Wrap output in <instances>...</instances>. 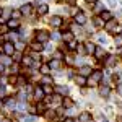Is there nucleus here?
Here are the masks:
<instances>
[{
    "mask_svg": "<svg viewBox=\"0 0 122 122\" xmlns=\"http://www.w3.org/2000/svg\"><path fill=\"white\" fill-rule=\"evenodd\" d=\"M98 39H99V41H101V42H106V38H104L103 34H99V36H98Z\"/></svg>",
    "mask_w": 122,
    "mask_h": 122,
    "instance_id": "53",
    "label": "nucleus"
},
{
    "mask_svg": "<svg viewBox=\"0 0 122 122\" xmlns=\"http://www.w3.org/2000/svg\"><path fill=\"white\" fill-rule=\"evenodd\" d=\"M49 67H51V68H54V70H60V68H62V60L52 59V60L49 62Z\"/></svg>",
    "mask_w": 122,
    "mask_h": 122,
    "instance_id": "11",
    "label": "nucleus"
},
{
    "mask_svg": "<svg viewBox=\"0 0 122 122\" xmlns=\"http://www.w3.org/2000/svg\"><path fill=\"white\" fill-rule=\"evenodd\" d=\"M20 16H21V11H20V10H13V11H11V18L20 20Z\"/></svg>",
    "mask_w": 122,
    "mask_h": 122,
    "instance_id": "35",
    "label": "nucleus"
},
{
    "mask_svg": "<svg viewBox=\"0 0 122 122\" xmlns=\"http://www.w3.org/2000/svg\"><path fill=\"white\" fill-rule=\"evenodd\" d=\"M20 11H21V15H31V11H33V7H31L29 3H25V5L20 8Z\"/></svg>",
    "mask_w": 122,
    "mask_h": 122,
    "instance_id": "14",
    "label": "nucleus"
},
{
    "mask_svg": "<svg viewBox=\"0 0 122 122\" xmlns=\"http://www.w3.org/2000/svg\"><path fill=\"white\" fill-rule=\"evenodd\" d=\"M93 23H94V26H96V28H104V25H106L101 16H96V18L93 20Z\"/></svg>",
    "mask_w": 122,
    "mask_h": 122,
    "instance_id": "26",
    "label": "nucleus"
},
{
    "mask_svg": "<svg viewBox=\"0 0 122 122\" xmlns=\"http://www.w3.org/2000/svg\"><path fill=\"white\" fill-rule=\"evenodd\" d=\"M116 46L122 47V36H117V38H116Z\"/></svg>",
    "mask_w": 122,
    "mask_h": 122,
    "instance_id": "45",
    "label": "nucleus"
},
{
    "mask_svg": "<svg viewBox=\"0 0 122 122\" xmlns=\"http://www.w3.org/2000/svg\"><path fill=\"white\" fill-rule=\"evenodd\" d=\"M62 99H64V96H60L59 93L54 94V96H51V103H54V106H57V104H62Z\"/></svg>",
    "mask_w": 122,
    "mask_h": 122,
    "instance_id": "15",
    "label": "nucleus"
},
{
    "mask_svg": "<svg viewBox=\"0 0 122 122\" xmlns=\"http://www.w3.org/2000/svg\"><path fill=\"white\" fill-rule=\"evenodd\" d=\"M0 64H2V65H10V64H11V59H10V56H7V54H2V56H0Z\"/></svg>",
    "mask_w": 122,
    "mask_h": 122,
    "instance_id": "20",
    "label": "nucleus"
},
{
    "mask_svg": "<svg viewBox=\"0 0 122 122\" xmlns=\"http://www.w3.org/2000/svg\"><path fill=\"white\" fill-rule=\"evenodd\" d=\"M8 38H10V42H16V41H18V34L13 33V34H10Z\"/></svg>",
    "mask_w": 122,
    "mask_h": 122,
    "instance_id": "42",
    "label": "nucleus"
},
{
    "mask_svg": "<svg viewBox=\"0 0 122 122\" xmlns=\"http://www.w3.org/2000/svg\"><path fill=\"white\" fill-rule=\"evenodd\" d=\"M60 38V34L59 33H52V39H59Z\"/></svg>",
    "mask_w": 122,
    "mask_h": 122,
    "instance_id": "52",
    "label": "nucleus"
},
{
    "mask_svg": "<svg viewBox=\"0 0 122 122\" xmlns=\"http://www.w3.org/2000/svg\"><path fill=\"white\" fill-rule=\"evenodd\" d=\"M8 26H7V25H0V34H7V33H8Z\"/></svg>",
    "mask_w": 122,
    "mask_h": 122,
    "instance_id": "38",
    "label": "nucleus"
},
{
    "mask_svg": "<svg viewBox=\"0 0 122 122\" xmlns=\"http://www.w3.org/2000/svg\"><path fill=\"white\" fill-rule=\"evenodd\" d=\"M39 72H41L42 75H47V73L51 72V67H49V64H47V65H44V64H41V65H39Z\"/></svg>",
    "mask_w": 122,
    "mask_h": 122,
    "instance_id": "28",
    "label": "nucleus"
},
{
    "mask_svg": "<svg viewBox=\"0 0 122 122\" xmlns=\"http://www.w3.org/2000/svg\"><path fill=\"white\" fill-rule=\"evenodd\" d=\"M104 28L107 29L109 33H112V34H119V33H122V26H119V23H116L114 20L107 21V23L104 25Z\"/></svg>",
    "mask_w": 122,
    "mask_h": 122,
    "instance_id": "2",
    "label": "nucleus"
},
{
    "mask_svg": "<svg viewBox=\"0 0 122 122\" xmlns=\"http://www.w3.org/2000/svg\"><path fill=\"white\" fill-rule=\"evenodd\" d=\"M101 78H103V72L94 70V72H91V75H90V80H86V85L94 86V85H98L99 81H101Z\"/></svg>",
    "mask_w": 122,
    "mask_h": 122,
    "instance_id": "1",
    "label": "nucleus"
},
{
    "mask_svg": "<svg viewBox=\"0 0 122 122\" xmlns=\"http://www.w3.org/2000/svg\"><path fill=\"white\" fill-rule=\"evenodd\" d=\"M99 16L103 18L104 23H107V21H111V20H112V13H111L109 10H103V11L99 13Z\"/></svg>",
    "mask_w": 122,
    "mask_h": 122,
    "instance_id": "9",
    "label": "nucleus"
},
{
    "mask_svg": "<svg viewBox=\"0 0 122 122\" xmlns=\"http://www.w3.org/2000/svg\"><path fill=\"white\" fill-rule=\"evenodd\" d=\"M10 13H11V10H8V8H7V10H3V11H2V15H3L5 18H8V16H10Z\"/></svg>",
    "mask_w": 122,
    "mask_h": 122,
    "instance_id": "46",
    "label": "nucleus"
},
{
    "mask_svg": "<svg viewBox=\"0 0 122 122\" xmlns=\"http://www.w3.org/2000/svg\"><path fill=\"white\" fill-rule=\"evenodd\" d=\"M3 70H5V65H2V64H0V73H2Z\"/></svg>",
    "mask_w": 122,
    "mask_h": 122,
    "instance_id": "58",
    "label": "nucleus"
},
{
    "mask_svg": "<svg viewBox=\"0 0 122 122\" xmlns=\"http://www.w3.org/2000/svg\"><path fill=\"white\" fill-rule=\"evenodd\" d=\"M36 112H39V114H44V112H46V106H44L42 103H39L38 106H36Z\"/></svg>",
    "mask_w": 122,
    "mask_h": 122,
    "instance_id": "31",
    "label": "nucleus"
},
{
    "mask_svg": "<svg viewBox=\"0 0 122 122\" xmlns=\"http://www.w3.org/2000/svg\"><path fill=\"white\" fill-rule=\"evenodd\" d=\"M94 51H96V46L93 42H85V52L86 54H94Z\"/></svg>",
    "mask_w": 122,
    "mask_h": 122,
    "instance_id": "13",
    "label": "nucleus"
},
{
    "mask_svg": "<svg viewBox=\"0 0 122 122\" xmlns=\"http://www.w3.org/2000/svg\"><path fill=\"white\" fill-rule=\"evenodd\" d=\"M64 122H75V121H73L72 117H67V119H65V121H64Z\"/></svg>",
    "mask_w": 122,
    "mask_h": 122,
    "instance_id": "57",
    "label": "nucleus"
},
{
    "mask_svg": "<svg viewBox=\"0 0 122 122\" xmlns=\"http://www.w3.org/2000/svg\"><path fill=\"white\" fill-rule=\"evenodd\" d=\"M15 51H16V49H15V44H13V42H5V44H3V54H7V56H13V54H15Z\"/></svg>",
    "mask_w": 122,
    "mask_h": 122,
    "instance_id": "4",
    "label": "nucleus"
},
{
    "mask_svg": "<svg viewBox=\"0 0 122 122\" xmlns=\"http://www.w3.org/2000/svg\"><path fill=\"white\" fill-rule=\"evenodd\" d=\"M16 47H18V49H25V42H18V44L15 46V49H16Z\"/></svg>",
    "mask_w": 122,
    "mask_h": 122,
    "instance_id": "49",
    "label": "nucleus"
},
{
    "mask_svg": "<svg viewBox=\"0 0 122 122\" xmlns=\"http://www.w3.org/2000/svg\"><path fill=\"white\" fill-rule=\"evenodd\" d=\"M62 106H64V107H67V109H68V107H73V101H72L68 96H65V98L62 99Z\"/></svg>",
    "mask_w": 122,
    "mask_h": 122,
    "instance_id": "25",
    "label": "nucleus"
},
{
    "mask_svg": "<svg viewBox=\"0 0 122 122\" xmlns=\"http://www.w3.org/2000/svg\"><path fill=\"white\" fill-rule=\"evenodd\" d=\"M103 10H104V7H103L101 2H94V11H96V13H101Z\"/></svg>",
    "mask_w": 122,
    "mask_h": 122,
    "instance_id": "29",
    "label": "nucleus"
},
{
    "mask_svg": "<svg viewBox=\"0 0 122 122\" xmlns=\"http://www.w3.org/2000/svg\"><path fill=\"white\" fill-rule=\"evenodd\" d=\"M0 122H2V116H0Z\"/></svg>",
    "mask_w": 122,
    "mask_h": 122,
    "instance_id": "63",
    "label": "nucleus"
},
{
    "mask_svg": "<svg viewBox=\"0 0 122 122\" xmlns=\"http://www.w3.org/2000/svg\"><path fill=\"white\" fill-rule=\"evenodd\" d=\"M13 60H16V62H20V60H21V59H23V56H21V52H16V51H15V54H13Z\"/></svg>",
    "mask_w": 122,
    "mask_h": 122,
    "instance_id": "37",
    "label": "nucleus"
},
{
    "mask_svg": "<svg viewBox=\"0 0 122 122\" xmlns=\"http://www.w3.org/2000/svg\"><path fill=\"white\" fill-rule=\"evenodd\" d=\"M91 67L90 65H81L80 68H78V75H81V76H90L91 75Z\"/></svg>",
    "mask_w": 122,
    "mask_h": 122,
    "instance_id": "5",
    "label": "nucleus"
},
{
    "mask_svg": "<svg viewBox=\"0 0 122 122\" xmlns=\"http://www.w3.org/2000/svg\"><path fill=\"white\" fill-rule=\"evenodd\" d=\"M54 90H56L60 96H67V94H68V88H67V86H62V85H60V86H56Z\"/></svg>",
    "mask_w": 122,
    "mask_h": 122,
    "instance_id": "18",
    "label": "nucleus"
},
{
    "mask_svg": "<svg viewBox=\"0 0 122 122\" xmlns=\"http://www.w3.org/2000/svg\"><path fill=\"white\" fill-rule=\"evenodd\" d=\"M75 83L78 86H86V76H81V75L75 76Z\"/></svg>",
    "mask_w": 122,
    "mask_h": 122,
    "instance_id": "22",
    "label": "nucleus"
},
{
    "mask_svg": "<svg viewBox=\"0 0 122 122\" xmlns=\"http://www.w3.org/2000/svg\"><path fill=\"white\" fill-rule=\"evenodd\" d=\"M93 56L96 57L98 60H103V59H106V56H107V54H106V51H104V49H101V47H96V51H94Z\"/></svg>",
    "mask_w": 122,
    "mask_h": 122,
    "instance_id": "7",
    "label": "nucleus"
},
{
    "mask_svg": "<svg viewBox=\"0 0 122 122\" xmlns=\"http://www.w3.org/2000/svg\"><path fill=\"white\" fill-rule=\"evenodd\" d=\"M31 59H33V60H39V62H41V56H39L38 52H34V51H33V54H31Z\"/></svg>",
    "mask_w": 122,
    "mask_h": 122,
    "instance_id": "43",
    "label": "nucleus"
},
{
    "mask_svg": "<svg viewBox=\"0 0 122 122\" xmlns=\"http://www.w3.org/2000/svg\"><path fill=\"white\" fill-rule=\"evenodd\" d=\"M25 83H26L25 76H23V75H18V83H16V85H25Z\"/></svg>",
    "mask_w": 122,
    "mask_h": 122,
    "instance_id": "44",
    "label": "nucleus"
},
{
    "mask_svg": "<svg viewBox=\"0 0 122 122\" xmlns=\"http://www.w3.org/2000/svg\"><path fill=\"white\" fill-rule=\"evenodd\" d=\"M42 90H44V93H46V94H52V85H44Z\"/></svg>",
    "mask_w": 122,
    "mask_h": 122,
    "instance_id": "34",
    "label": "nucleus"
},
{
    "mask_svg": "<svg viewBox=\"0 0 122 122\" xmlns=\"http://www.w3.org/2000/svg\"><path fill=\"white\" fill-rule=\"evenodd\" d=\"M2 11H3V10H2V8H0V15H2Z\"/></svg>",
    "mask_w": 122,
    "mask_h": 122,
    "instance_id": "62",
    "label": "nucleus"
},
{
    "mask_svg": "<svg viewBox=\"0 0 122 122\" xmlns=\"http://www.w3.org/2000/svg\"><path fill=\"white\" fill-rule=\"evenodd\" d=\"M7 26L10 29H18L20 28V20H15V18H10L8 23H7Z\"/></svg>",
    "mask_w": 122,
    "mask_h": 122,
    "instance_id": "12",
    "label": "nucleus"
},
{
    "mask_svg": "<svg viewBox=\"0 0 122 122\" xmlns=\"http://www.w3.org/2000/svg\"><path fill=\"white\" fill-rule=\"evenodd\" d=\"M44 90H42V86H38V88H34V98H36V101H42L44 99Z\"/></svg>",
    "mask_w": 122,
    "mask_h": 122,
    "instance_id": "6",
    "label": "nucleus"
},
{
    "mask_svg": "<svg viewBox=\"0 0 122 122\" xmlns=\"http://www.w3.org/2000/svg\"><path fill=\"white\" fill-rule=\"evenodd\" d=\"M51 25H52L54 28H60V26L64 25V20L56 15V16H52V18H51Z\"/></svg>",
    "mask_w": 122,
    "mask_h": 122,
    "instance_id": "8",
    "label": "nucleus"
},
{
    "mask_svg": "<svg viewBox=\"0 0 122 122\" xmlns=\"http://www.w3.org/2000/svg\"><path fill=\"white\" fill-rule=\"evenodd\" d=\"M54 59H57V60H62V59H64V54H62L60 51H56V52H54Z\"/></svg>",
    "mask_w": 122,
    "mask_h": 122,
    "instance_id": "39",
    "label": "nucleus"
},
{
    "mask_svg": "<svg viewBox=\"0 0 122 122\" xmlns=\"http://www.w3.org/2000/svg\"><path fill=\"white\" fill-rule=\"evenodd\" d=\"M21 62H23V65H26V67H33V64H34V60L31 59V56H23Z\"/></svg>",
    "mask_w": 122,
    "mask_h": 122,
    "instance_id": "19",
    "label": "nucleus"
},
{
    "mask_svg": "<svg viewBox=\"0 0 122 122\" xmlns=\"http://www.w3.org/2000/svg\"><path fill=\"white\" fill-rule=\"evenodd\" d=\"M25 122H36V116H26V117H21Z\"/></svg>",
    "mask_w": 122,
    "mask_h": 122,
    "instance_id": "36",
    "label": "nucleus"
},
{
    "mask_svg": "<svg viewBox=\"0 0 122 122\" xmlns=\"http://www.w3.org/2000/svg\"><path fill=\"white\" fill-rule=\"evenodd\" d=\"M107 3H109L111 7H116V0H107Z\"/></svg>",
    "mask_w": 122,
    "mask_h": 122,
    "instance_id": "55",
    "label": "nucleus"
},
{
    "mask_svg": "<svg viewBox=\"0 0 122 122\" xmlns=\"http://www.w3.org/2000/svg\"><path fill=\"white\" fill-rule=\"evenodd\" d=\"M44 116H46L47 119H54V117H56V112H54V111H46Z\"/></svg>",
    "mask_w": 122,
    "mask_h": 122,
    "instance_id": "40",
    "label": "nucleus"
},
{
    "mask_svg": "<svg viewBox=\"0 0 122 122\" xmlns=\"http://www.w3.org/2000/svg\"><path fill=\"white\" fill-rule=\"evenodd\" d=\"M18 109H21V111H23V109H26V104H25V103H20L18 104Z\"/></svg>",
    "mask_w": 122,
    "mask_h": 122,
    "instance_id": "50",
    "label": "nucleus"
},
{
    "mask_svg": "<svg viewBox=\"0 0 122 122\" xmlns=\"http://www.w3.org/2000/svg\"><path fill=\"white\" fill-rule=\"evenodd\" d=\"M3 104H7L10 109H15V107H16V101H15L13 98H7V99L3 101Z\"/></svg>",
    "mask_w": 122,
    "mask_h": 122,
    "instance_id": "24",
    "label": "nucleus"
},
{
    "mask_svg": "<svg viewBox=\"0 0 122 122\" xmlns=\"http://www.w3.org/2000/svg\"><path fill=\"white\" fill-rule=\"evenodd\" d=\"M90 119H91L90 112H81V114H80V119H78V122H90Z\"/></svg>",
    "mask_w": 122,
    "mask_h": 122,
    "instance_id": "27",
    "label": "nucleus"
},
{
    "mask_svg": "<svg viewBox=\"0 0 122 122\" xmlns=\"http://www.w3.org/2000/svg\"><path fill=\"white\" fill-rule=\"evenodd\" d=\"M8 83H10V85H16V83H18V75L8 76Z\"/></svg>",
    "mask_w": 122,
    "mask_h": 122,
    "instance_id": "33",
    "label": "nucleus"
},
{
    "mask_svg": "<svg viewBox=\"0 0 122 122\" xmlns=\"http://www.w3.org/2000/svg\"><path fill=\"white\" fill-rule=\"evenodd\" d=\"M18 70H20V67H18V65H15V64L10 67V72H11L13 75H16V73H18Z\"/></svg>",
    "mask_w": 122,
    "mask_h": 122,
    "instance_id": "41",
    "label": "nucleus"
},
{
    "mask_svg": "<svg viewBox=\"0 0 122 122\" xmlns=\"http://www.w3.org/2000/svg\"><path fill=\"white\" fill-rule=\"evenodd\" d=\"M73 16H75V23H78V25H85L86 23V16H85V13H81V11H78Z\"/></svg>",
    "mask_w": 122,
    "mask_h": 122,
    "instance_id": "10",
    "label": "nucleus"
},
{
    "mask_svg": "<svg viewBox=\"0 0 122 122\" xmlns=\"http://www.w3.org/2000/svg\"><path fill=\"white\" fill-rule=\"evenodd\" d=\"M2 104H3V101H2V99H0V106H2Z\"/></svg>",
    "mask_w": 122,
    "mask_h": 122,
    "instance_id": "61",
    "label": "nucleus"
},
{
    "mask_svg": "<svg viewBox=\"0 0 122 122\" xmlns=\"http://www.w3.org/2000/svg\"><path fill=\"white\" fill-rule=\"evenodd\" d=\"M51 83H52V81L49 80V76H47V75H44V85H51Z\"/></svg>",
    "mask_w": 122,
    "mask_h": 122,
    "instance_id": "48",
    "label": "nucleus"
},
{
    "mask_svg": "<svg viewBox=\"0 0 122 122\" xmlns=\"http://www.w3.org/2000/svg\"><path fill=\"white\" fill-rule=\"evenodd\" d=\"M70 47H72V49H75V47H76V42H73V41H72V42H70Z\"/></svg>",
    "mask_w": 122,
    "mask_h": 122,
    "instance_id": "56",
    "label": "nucleus"
},
{
    "mask_svg": "<svg viewBox=\"0 0 122 122\" xmlns=\"http://www.w3.org/2000/svg\"><path fill=\"white\" fill-rule=\"evenodd\" d=\"M76 52H78V54H80V56H85V54H86V52H85V44H76Z\"/></svg>",
    "mask_w": 122,
    "mask_h": 122,
    "instance_id": "30",
    "label": "nucleus"
},
{
    "mask_svg": "<svg viewBox=\"0 0 122 122\" xmlns=\"http://www.w3.org/2000/svg\"><path fill=\"white\" fill-rule=\"evenodd\" d=\"M114 60H116V59H114L112 56H106V65H107V67H112L114 65Z\"/></svg>",
    "mask_w": 122,
    "mask_h": 122,
    "instance_id": "32",
    "label": "nucleus"
},
{
    "mask_svg": "<svg viewBox=\"0 0 122 122\" xmlns=\"http://www.w3.org/2000/svg\"><path fill=\"white\" fill-rule=\"evenodd\" d=\"M109 93H111V88L106 85V86H101V90H99V94L103 96V98H107L109 96Z\"/></svg>",
    "mask_w": 122,
    "mask_h": 122,
    "instance_id": "23",
    "label": "nucleus"
},
{
    "mask_svg": "<svg viewBox=\"0 0 122 122\" xmlns=\"http://www.w3.org/2000/svg\"><path fill=\"white\" fill-rule=\"evenodd\" d=\"M31 91H34V88H33V85L26 83V93H31Z\"/></svg>",
    "mask_w": 122,
    "mask_h": 122,
    "instance_id": "47",
    "label": "nucleus"
},
{
    "mask_svg": "<svg viewBox=\"0 0 122 122\" xmlns=\"http://www.w3.org/2000/svg\"><path fill=\"white\" fill-rule=\"evenodd\" d=\"M47 11H49V7H47L46 3H41V5H38V13L42 16V15H46Z\"/></svg>",
    "mask_w": 122,
    "mask_h": 122,
    "instance_id": "21",
    "label": "nucleus"
},
{
    "mask_svg": "<svg viewBox=\"0 0 122 122\" xmlns=\"http://www.w3.org/2000/svg\"><path fill=\"white\" fill-rule=\"evenodd\" d=\"M119 90H121V93H122V85H121V86H119Z\"/></svg>",
    "mask_w": 122,
    "mask_h": 122,
    "instance_id": "60",
    "label": "nucleus"
},
{
    "mask_svg": "<svg viewBox=\"0 0 122 122\" xmlns=\"http://www.w3.org/2000/svg\"><path fill=\"white\" fill-rule=\"evenodd\" d=\"M36 39L39 42H47L51 39V33L46 29H39V31H36Z\"/></svg>",
    "mask_w": 122,
    "mask_h": 122,
    "instance_id": "3",
    "label": "nucleus"
},
{
    "mask_svg": "<svg viewBox=\"0 0 122 122\" xmlns=\"http://www.w3.org/2000/svg\"><path fill=\"white\" fill-rule=\"evenodd\" d=\"M96 121H98V122H107V121L103 117V116H98V119H96Z\"/></svg>",
    "mask_w": 122,
    "mask_h": 122,
    "instance_id": "51",
    "label": "nucleus"
},
{
    "mask_svg": "<svg viewBox=\"0 0 122 122\" xmlns=\"http://www.w3.org/2000/svg\"><path fill=\"white\" fill-rule=\"evenodd\" d=\"M85 2H88V3H94V2H98V0H85Z\"/></svg>",
    "mask_w": 122,
    "mask_h": 122,
    "instance_id": "59",
    "label": "nucleus"
},
{
    "mask_svg": "<svg viewBox=\"0 0 122 122\" xmlns=\"http://www.w3.org/2000/svg\"><path fill=\"white\" fill-rule=\"evenodd\" d=\"M0 96H5V88L3 86H0Z\"/></svg>",
    "mask_w": 122,
    "mask_h": 122,
    "instance_id": "54",
    "label": "nucleus"
},
{
    "mask_svg": "<svg viewBox=\"0 0 122 122\" xmlns=\"http://www.w3.org/2000/svg\"><path fill=\"white\" fill-rule=\"evenodd\" d=\"M62 38H64V41H65V42H72V41L75 39V34H73L72 31H65Z\"/></svg>",
    "mask_w": 122,
    "mask_h": 122,
    "instance_id": "16",
    "label": "nucleus"
},
{
    "mask_svg": "<svg viewBox=\"0 0 122 122\" xmlns=\"http://www.w3.org/2000/svg\"><path fill=\"white\" fill-rule=\"evenodd\" d=\"M31 49H33L34 52H41V51L44 49V46H42V42H39V41H34V42L31 44Z\"/></svg>",
    "mask_w": 122,
    "mask_h": 122,
    "instance_id": "17",
    "label": "nucleus"
}]
</instances>
